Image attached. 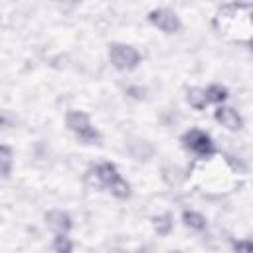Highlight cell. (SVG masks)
<instances>
[{
	"label": "cell",
	"instance_id": "cell-1",
	"mask_svg": "<svg viewBox=\"0 0 253 253\" xmlns=\"http://www.w3.org/2000/svg\"><path fill=\"white\" fill-rule=\"evenodd\" d=\"M85 178H87L89 186H93V188H109L117 198H128V194H130V186L119 176L115 164H111V162L99 164L95 168H89Z\"/></svg>",
	"mask_w": 253,
	"mask_h": 253
},
{
	"label": "cell",
	"instance_id": "cell-2",
	"mask_svg": "<svg viewBox=\"0 0 253 253\" xmlns=\"http://www.w3.org/2000/svg\"><path fill=\"white\" fill-rule=\"evenodd\" d=\"M67 126L79 136V140H83L87 144H93L99 140V132L91 126L89 117L81 111H69L67 113Z\"/></svg>",
	"mask_w": 253,
	"mask_h": 253
},
{
	"label": "cell",
	"instance_id": "cell-3",
	"mask_svg": "<svg viewBox=\"0 0 253 253\" xmlns=\"http://www.w3.org/2000/svg\"><path fill=\"white\" fill-rule=\"evenodd\" d=\"M109 57L117 69H132L140 59L138 51L130 45H125V43H113L109 47Z\"/></svg>",
	"mask_w": 253,
	"mask_h": 253
},
{
	"label": "cell",
	"instance_id": "cell-4",
	"mask_svg": "<svg viewBox=\"0 0 253 253\" xmlns=\"http://www.w3.org/2000/svg\"><path fill=\"white\" fill-rule=\"evenodd\" d=\"M182 142H184V146H186L188 150L196 152V154L202 156V158L213 154V142H211V138H210L206 132L198 130V128H192L190 132H186L184 138H182Z\"/></svg>",
	"mask_w": 253,
	"mask_h": 253
},
{
	"label": "cell",
	"instance_id": "cell-5",
	"mask_svg": "<svg viewBox=\"0 0 253 253\" xmlns=\"http://www.w3.org/2000/svg\"><path fill=\"white\" fill-rule=\"evenodd\" d=\"M150 22L156 26V28H160L162 32H166V34H174V32H178L180 30V20H178V16L174 14V12H170V10H154V12H150Z\"/></svg>",
	"mask_w": 253,
	"mask_h": 253
},
{
	"label": "cell",
	"instance_id": "cell-6",
	"mask_svg": "<svg viewBox=\"0 0 253 253\" xmlns=\"http://www.w3.org/2000/svg\"><path fill=\"white\" fill-rule=\"evenodd\" d=\"M45 223L47 227L55 233V235H65L69 229H71V217L61 211V210H53L45 215Z\"/></svg>",
	"mask_w": 253,
	"mask_h": 253
},
{
	"label": "cell",
	"instance_id": "cell-7",
	"mask_svg": "<svg viewBox=\"0 0 253 253\" xmlns=\"http://www.w3.org/2000/svg\"><path fill=\"white\" fill-rule=\"evenodd\" d=\"M215 121L221 123V125H223L225 128H229V130L241 128V117H239L237 111L231 109V107H219V109L215 111Z\"/></svg>",
	"mask_w": 253,
	"mask_h": 253
},
{
	"label": "cell",
	"instance_id": "cell-8",
	"mask_svg": "<svg viewBox=\"0 0 253 253\" xmlns=\"http://www.w3.org/2000/svg\"><path fill=\"white\" fill-rule=\"evenodd\" d=\"M128 152L136 160H148L152 154V146L146 140H132V142H128Z\"/></svg>",
	"mask_w": 253,
	"mask_h": 253
},
{
	"label": "cell",
	"instance_id": "cell-9",
	"mask_svg": "<svg viewBox=\"0 0 253 253\" xmlns=\"http://www.w3.org/2000/svg\"><path fill=\"white\" fill-rule=\"evenodd\" d=\"M188 103L194 107V109H204L208 105V97H206V91L204 89H198V87H192L188 89Z\"/></svg>",
	"mask_w": 253,
	"mask_h": 253
},
{
	"label": "cell",
	"instance_id": "cell-10",
	"mask_svg": "<svg viewBox=\"0 0 253 253\" xmlns=\"http://www.w3.org/2000/svg\"><path fill=\"white\" fill-rule=\"evenodd\" d=\"M12 170V148L0 144V174L8 176Z\"/></svg>",
	"mask_w": 253,
	"mask_h": 253
},
{
	"label": "cell",
	"instance_id": "cell-11",
	"mask_svg": "<svg viewBox=\"0 0 253 253\" xmlns=\"http://www.w3.org/2000/svg\"><path fill=\"white\" fill-rule=\"evenodd\" d=\"M206 97H208V103L213 101V103H221L225 97H227V89L221 87V85H210L206 89Z\"/></svg>",
	"mask_w": 253,
	"mask_h": 253
},
{
	"label": "cell",
	"instance_id": "cell-12",
	"mask_svg": "<svg viewBox=\"0 0 253 253\" xmlns=\"http://www.w3.org/2000/svg\"><path fill=\"white\" fill-rule=\"evenodd\" d=\"M184 223L192 229H204L206 227V219L204 215L196 213V211H184Z\"/></svg>",
	"mask_w": 253,
	"mask_h": 253
},
{
	"label": "cell",
	"instance_id": "cell-13",
	"mask_svg": "<svg viewBox=\"0 0 253 253\" xmlns=\"http://www.w3.org/2000/svg\"><path fill=\"white\" fill-rule=\"evenodd\" d=\"M152 225H154V229H156L160 235H166V233L172 229V217H170L168 213L158 215V217L152 219Z\"/></svg>",
	"mask_w": 253,
	"mask_h": 253
},
{
	"label": "cell",
	"instance_id": "cell-14",
	"mask_svg": "<svg viewBox=\"0 0 253 253\" xmlns=\"http://www.w3.org/2000/svg\"><path fill=\"white\" fill-rule=\"evenodd\" d=\"M53 249L55 251H69L71 249V243L65 239V235H57V239L53 243Z\"/></svg>",
	"mask_w": 253,
	"mask_h": 253
},
{
	"label": "cell",
	"instance_id": "cell-15",
	"mask_svg": "<svg viewBox=\"0 0 253 253\" xmlns=\"http://www.w3.org/2000/svg\"><path fill=\"white\" fill-rule=\"evenodd\" d=\"M235 249H239V251H251V243H235Z\"/></svg>",
	"mask_w": 253,
	"mask_h": 253
}]
</instances>
